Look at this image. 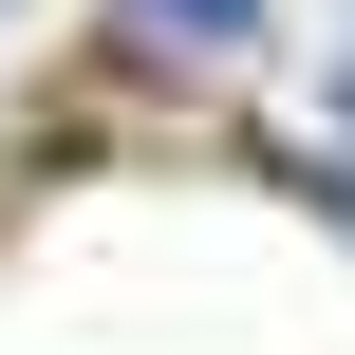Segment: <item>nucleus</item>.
<instances>
[{"mask_svg":"<svg viewBox=\"0 0 355 355\" xmlns=\"http://www.w3.org/2000/svg\"><path fill=\"white\" fill-rule=\"evenodd\" d=\"M300 112H318V168H355V0H337V37H318V94Z\"/></svg>","mask_w":355,"mask_h":355,"instance_id":"nucleus-2","label":"nucleus"},{"mask_svg":"<svg viewBox=\"0 0 355 355\" xmlns=\"http://www.w3.org/2000/svg\"><path fill=\"white\" fill-rule=\"evenodd\" d=\"M112 37H131L150 75H243V56L281 37V0H112Z\"/></svg>","mask_w":355,"mask_h":355,"instance_id":"nucleus-1","label":"nucleus"}]
</instances>
